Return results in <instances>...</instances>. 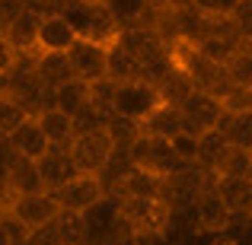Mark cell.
Segmentation results:
<instances>
[{"instance_id":"cell-25","label":"cell","mask_w":252,"mask_h":245,"mask_svg":"<svg viewBox=\"0 0 252 245\" xmlns=\"http://www.w3.org/2000/svg\"><path fill=\"white\" fill-rule=\"evenodd\" d=\"M105 77H109L112 83H118V86L141 80V67H137V61H134V57H131L118 42L109 48V67H105Z\"/></svg>"},{"instance_id":"cell-2","label":"cell","mask_w":252,"mask_h":245,"mask_svg":"<svg viewBox=\"0 0 252 245\" xmlns=\"http://www.w3.org/2000/svg\"><path fill=\"white\" fill-rule=\"evenodd\" d=\"M70 156L77 163V172L83 175H102L109 169L112 156H115V143H112L109 131H86V134H77L74 143H70Z\"/></svg>"},{"instance_id":"cell-8","label":"cell","mask_w":252,"mask_h":245,"mask_svg":"<svg viewBox=\"0 0 252 245\" xmlns=\"http://www.w3.org/2000/svg\"><path fill=\"white\" fill-rule=\"evenodd\" d=\"M42 13L35 10H19L13 16V23L6 26L3 38L10 42V48L19 57H38V29H42Z\"/></svg>"},{"instance_id":"cell-30","label":"cell","mask_w":252,"mask_h":245,"mask_svg":"<svg viewBox=\"0 0 252 245\" xmlns=\"http://www.w3.org/2000/svg\"><path fill=\"white\" fill-rule=\"evenodd\" d=\"M223 70H227V77H230V83H233V86L252 89V54H249L246 48L236 51V54L223 64Z\"/></svg>"},{"instance_id":"cell-16","label":"cell","mask_w":252,"mask_h":245,"mask_svg":"<svg viewBox=\"0 0 252 245\" xmlns=\"http://www.w3.org/2000/svg\"><path fill=\"white\" fill-rule=\"evenodd\" d=\"M35 77L48 92H55V89H61L64 83L77 80L67 54H38L35 57Z\"/></svg>"},{"instance_id":"cell-3","label":"cell","mask_w":252,"mask_h":245,"mask_svg":"<svg viewBox=\"0 0 252 245\" xmlns=\"http://www.w3.org/2000/svg\"><path fill=\"white\" fill-rule=\"evenodd\" d=\"M160 105H163L160 89L154 83H144V80L122 83L115 92V115L128 118V121H137V124H144Z\"/></svg>"},{"instance_id":"cell-12","label":"cell","mask_w":252,"mask_h":245,"mask_svg":"<svg viewBox=\"0 0 252 245\" xmlns=\"http://www.w3.org/2000/svg\"><path fill=\"white\" fill-rule=\"evenodd\" d=\"M10 150L19 156V160H29V163H38L45 153L51 150V143H48V137H45V131L38 128V121L35 118H26L23 124H19V131L10 137Z\"/></svg>"},{"instance_id":"cell-29","label":"cell","mask_w":252,"mask_h":245,"mask_svg":"<svg viewBox=\"0 0 252 245\" xmlns=\"http://www.w3.org/2000/svg\"><path fill=\"white\" fill-rule=\"evenodd\" d=\"M217 178H252V150L230 147L227 160H223Z\"/></svg>"},{"instance_id":"cell-15","label":"cell","mask_w":252,"mask_h":245,"mask_svg":"<svg viewBox=\"0 0 252 245\" xmlns=\"http://www.w3.org/2000/svg\"><path fill=\"white\" fill-rule=\"evenodd\" d=\"M118 217H122V204H118L115 194H105L99 204H93V207L83 214L86 229H90V245H102Z\"/></svg>"},{"instance_id":"cell-13","label":"cell","mask_w":252,"mask_h":245,"mask_svg":"<svg viewBox=\"0 0 252 245\" xmlns=\"http://www.w3.org/2000/svg\"><path fill=\"white\" fill-rule=\"evenodd\" d=\"M163 188H166V178L150 175L144 169H128L125 178L115 185L112 194L115 197H144V201H163Z\"/></svg>"},{"instance_id":"cell-34","label":"cell","mask_w":252,"mask_h":245,"mask_svg":"<svg viewBox=\"0 0 252 245\" xmlns=\"http://www.w3.org/2000/svg\"><path fill=\"white\" fill-rule=\"evenodd\" d=\"M223 111H233V115L252 111V92L243 89V86H233V89L227 92V99H223Z\"/></svg>"},{"instance_id":"cell-24","label":"cell","mask_w":252,"mask_h":245,"mask_svg":"<svg viewBox=\"0 0 252 245\" xmlns=\"http://www.w3.org/2000/svg\"><path fill=\"white\" fill-rule=\"evenodd\" d=\"M55 233L61 245H90V229H86L83 214L77 210H61L55 217Z\"/></svg>"},{"instance_id":"cell-23","label":"cell","mask_w":252,"mask_h":245,"mask_svg":"<svg viewBox=\"0 0 252 245\" xmlns=\"http://www.w3.org/2000/svg\"><path fill=\"white\" fill-rule=\"evenodd\" d=\"M86 105H90V83L70 80V83H64L61 89H55V109L64 111V115L80 118L86 111Z\"/></svg>"},{"instance_id":"cell-4","label":"cell","mask_w":252,"mask_h":245,"mask_svg":"<svg viewBox=\"0 0 252 245\" xmlns=\"http://www.w3.org/2000/svg\"><path fill=\"white\" fill-rule=\"evenodd\" d=\"M179 111H182L185 131L195 134V137H201V134H208V131H214L217 121L223 118V102L214 99V96H208V92H201V89H195L182 105H179Z\"/></svg>"},{"instance_id":"cell-33","label":"cell","mask_w":252,"mask_h":245,"mask_svg":"<svg viewBox=\"0 0 252 245\" xmlns=\"http://www.w3.org/2000/svg\"><path fill=\"white\" fill-rule=\"evenodd\" d=\"M191 6L201 16H236L243 0H191Z\"/></svg>"},{"instance_id":"cell-18","label":"cell","mask_w":252,"mask_h":245,"mask_svg":"<svg viewBox=\"0 0 252 245\" xmlns=\"http://www.w3.org/2000/svg\"><path fill=\"white\" fill-rule=\"evenodd\" d=\"M105 6H109V13L118 19L122 29H134V26L154 29L157 10H150L147 0H105Z\"/></svg>"},{"instance_id":"cell-35","label":"cell","mask_w":252,"mask_h":245,"mask_svg":"<svg viewBox=\"0 0 252 245\" xmlns=\"http://www.w3.org/2000/svg\"><path fill=\"white\" fill-rule=\"evenodd\" d=\"M26 245H61V239H58V233H55V223H51V226H42V229H32V236H29Z\"/></svg>"},{"instance_id":"cell-21","label":"cell","mask_w":252,"mask_h":245,"mask_svg":"<svg viewBox=\"0 0 252 245\" xmlns=\"http://www.w3.org/2000/svg\"><path fill=\"white\" fill-rule=\"evenodd\" d=\"M214 131H220L223 140H227L230 147L252 150V111H240V115H233V111H223V118L217 121Z\"/></svg>"},{"instance_id":"cell-11","label":"cell","mask_w":252,"mask_h":245,"mask_svg":"<svg viewBox=\"0 0 252 245\" xmlns=\"http://www.w3.org/2000/svg\"><path fill=\"white\" fill-rule=\"evenodd\" d=\"M77 42V32L61 13H48L38 29V54H67Z\"/></svg>"},{"instance_id":"cell-40","label":"cell","mask_w":252,"mask_h":245,"mask_svg":"<svg viewBox=\"0 0 252 245\" xmlns=\"http://www.w3.org/2000/svg\"><path fill=\"white\" fill-rule=\"evenodd\" d=\"M0 245H10V239H6V233H3V226H0Z\"/></svg>"},{"instance_id":"cell-7","label":"cell","mask_w":252,"mask_h":245,"mask_svg":"<svg viewBox=\"0 0 252 245\" xmlns=\"http://www.w3.org/2000/svg\"><path fill=\"white\" fill-rule=\"evenodd\" d=\"M214 182H217V178H214ZM214 182H208L201 191H198L195 207H191V214H195V226L201 229V233H220V229H227L230 220H233V214L227 210V204H223L220 194H217Z\"/></svg>"},{"instance_id":"cell-41","label":"cell","mask_w":252,"mask_h":245,"mask_svg":"<svg viewBox=\"0 0 252 245\" xmlns=\"http://www.w3.org/2000/svg\"><path fill=\"white\" fill-rule=\"evenodd\" d=\"M243 48H246L249 54H252V38H246V42H243Z\"/></svg>"},{"instance_id":"cell-38","label":"cell","mask_w":252,"mask_h":245,"mask_svg":"<svg viewBox=\"0 0 252 245\" xmlns=\"http://www.w3.org/2000/svg\"><path fill=\"white\" fill-rule=\"evenodd\" d=\"M48 3H51V6H55V13H61V10H64V6H67V3H70V0H48Z\"/></svg>"},{"instance_id":"cell-14","label":"cell","mask_w":252,"mask_h":245,"mask_svg":"<svg viewBox=\"0 0 252 245\" xmlns=\"http://www.w3.org/2000/svg\"><path fill=\"white\" fill-rule=\"evenodd\" d=\"M29 194H45V182L35 163L29 160H13L10 163V178H6V204L13 197H29Z\"/></svg>"},{"instance_id":"cell-9","label":"cell","mask_w":252,"mask_h":245,"mask_svg":"<svg viewBox=\"0 0 252 245\" xmlns=\"http://www.w3.org/2000/svg\"><path fill=\"white\" fill-rule=\"evenodd\" d=\"M6 210H13V214H16L29 229L51 226V223H55V217L61 214L58 201L48 194V191H45V194H29V197H13V201L6 204Z\"/></svg>"},{"instance_id":"cell-37","label":"cell","mask_w":252,"mask_h":245,"mask_svg":"<svg viewBox=\"0 0 252 245\" xmlns=\"http://www.w3.org/2000/svg\"><path fill=\"white\" fill-rule=\"evenodd\" d=\"M147 3H150V10L160 13V10H166V6H172V0H147Z\"/></svg>"},{"instance_id":"cell-32","label":"cell","mask_w":252,"mask_h":245,"mask_svg":"<svg viewBox=\"0 0 252 245\" xmlns=\"http://www.w3.org/2000/svg\"><path fill=\"white\" fill-rule=\"evenodd\" d=\"M0 226H3L10 245H26V242H29V236H32V229L26 226V223L13 214V210H3V214H0Z\"/></svg>"},{"instance_id":"cell-43","label":"cell","mask_w":252,"mask_h":245,"mask_svg":"<svg viewBox=\"0 0 252 245\" xmlns=\"http://www.w3.org/2000/svg\"><path fill=\"white\" fill-rule=\"evenodd\" d=\"M249 92H252V89H249Z\"/></svg>"},{"instance_id":"cell-39","label":"cell","mask_w":252,"mask_h":245,"mask_svg":"<svg viewBox=\"0 0 252 245\" xmlns=\"http://www.w3.org/2000/svg\"><path fill=\"white\" fill-rule=\"evenodd\" d=\"M172 6H182L185 10V6H191V0H172Z\"/></svg>"},{"instance_id":"cell-42","label":"cell","mask_w":252,"mask_h":245,"mask_svg":"<svg viewBox=\"0 0 252 245\" xmlns=\"http://www.w3.org/2000/svg\"><path fill=\"white\" fill-rule=\"evenodd\" d=\"M99 3H105V0H99Z\"/></svg>"},{"instance_id":"cell-28","label":"cell","mask_w":252,"mask_h":245,"mask_svg":"<svg viewBox=\"0 0 252 245\" xmlns=\"http://www.w3.org/2000/svg\"><path fill=\"white\" fill-rule=\"evenodd\" d=\"M26 118H29V115H26L23 105H19L13 96L0 92V137H3V140H10V137L16 134L19 124H23Z\"/></svg>"},{"instance_id":"cell-26","label":"cell","mask_w":252,"mask_h":245,"mask_svg":"<svg viewBox=\"0 0 252 245\" xmlns=\"http://www.w3.org/2000/svg\"><path fill=\"white\" fill-rule=\"evenodd\" d=\"M157 89H160L163 102H166V105H176V109H179V105H182L185 99L195 92V83H191V77L176 64V67L169 70V77H166V80H163L160 86H157Z\"/></svg>"},{"instance_id":"cell-22","label":"cell","mask_w":252,"mask_h":245,"mask_svg":"<svg viewBox=\"0 0 252 245\" xmlns=\"http://www.w3.org/2000/svg\"><path fill=\"white\" fill-rule=\"evenodd\" d=\"M141 131H144V134H150V137H163V140H172L176 134H182V131H185V124H182V111H179L176 105H166V102H163L160 109H157L154 115H150L147 121L141 124Z\"/></svg>"},{"instance_id":"cell-6","label":"cell","mask_w":252,"mask_h":245,"mask_svg":"<svg viewBox=\"0 0 252 245\" xmlns=\"http://www.w3.org/2000/svg\"><path fill=\"white\" fill-rule=\"evenodd\" d=\"M70 67H74V77L83 83H96L105 80V67H109V48L105 45H96L90 38H77L74 48L67 51Z\"/></svg>"},{"instance_id":"cell-19","label":"cell","mask_w":252,"mask_h":245,"mask_svg":"<svg viewBox=\"0 0 252 245\" xmlns=\"http://www.w3.org/2000/svg\"><path fill=\"white\" fill-rule=\"evenodd\" d=\"M35 121H38V128L45 131V137H48L51 147H70V143H74V137H77L74 118L64 115V111H58L55 105H51V109H45Z\"/></svg>"},{"instance_id":"cell-5","label":"cell","mask_w":252,"mask_h":245,"mask_svg":"<svg viewBox=\"0 0 252 245\" xmlns=\"http://www.w3.org/2000/svg\"><path fill=\"white\" fill-rule=\"evenodd\" d=\"M58 201V207L61 210H77V214H86V210L93 207V204H99L105 197V185L99 175H77L70 178L64 188H58L55 194H51Z\"/></svg>"},{"instance_id":"cell-36","label":"cell","mask_w":252,"mask_h":245,"mask_svg":"<svg viewBox=\"0 0 252 245\" xmlns=\"http://www.w3.org/2000/svg\"><path fill=\"white\" fill-rule=\"evenodd\" d=\"M16 64V51L10 48V42H6L3 35H0V80H3L6 74H10V67Z\"/></svg>"},{"instance_id":"cell-1","label":"cell","mask_w":252,"mask_h":245,"mask_svg":"<svg viewBox=\"0 0 252 245\" xmlns=\"http://www.w3.org/2000/svg\"><path fill=\"white\" fill-rule=\"evenodd\" d=\"M128 163H131V169H144V172L160 175V178H172L176 172L185 169V165L176 160L169 140H163V137H150V134H144V131H141V137L134 140V147H131Z\"/></svg>"},{"instance_id":"cell-17","label":"cell","mask_w":252,"mask_h":245,"mask_svg":"<svg viewBox=\"0 0 252 245\" xmlns=\"http://www.w3.org/2000/svg\"><path fill=\"white\" fill-rule=\"evenodd\" d=\"M214 185L233 217H252V178H217Z\"/></svg>"},{"instance_id":"cell-31","label":"cell","mask_w":252,"mask_h":245,"mask_svg":"<svg viewBox=\"0 0 252 245\" xmlns=\"http://www.w3.org/2000/svg\"><path fill=\"white\" fill-rule=\"evenodd\" d=\"M172 153H176V160L182 165H198V137L189 134V131H182V134H176L169 140Z\"/></svg>"},{"instance_id":"cell-10","label":"cell","mask_w":252,"mask_h":245,"mask_svg":"<svg viewBox=\"0 0 252 245\" xmlns=\"http://www.w3.org/2000/svg\"><path fill=\"white\" fill-rule=\"evenodd\" d=\"M35 165H38V172H42V182H45V191H48V194H55V191L64 188L70 178L80 175L74 156H70V147H51Z\"/></svg>"},{"instance_id":"cell-20","label":"cell","mask_w":252,"mask_h":245,"mask_svg":"<svg viewBox=\"0 0 252 245\" xmlns=\"http://www.w3.org/2000/svg\"><path fill=\"white\" fill-rule=\"evenodd\" d=\"M227 153H230V143L223 140L220 131H208V134L198 137V169L201 172H208V175L217 178V172H220Z\"/></svg>"},{"instance_id":"cell-27","label":"cell","mask_w":252,"mask_h":245,"mask_svg":"<svg viewBox=\"0 0 252 245\" xmlns=\"http://www.w3.org/2000/svg\"><path fill=\"white\" fill-rule=\"evenodd\" d=\"M115 92H118V83H112L109 77L90 83V105H86V109H90L93 115H99V118L109 121V118L115 115Z\"/></svg>"}]
</instances>
